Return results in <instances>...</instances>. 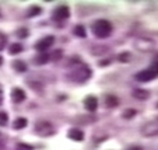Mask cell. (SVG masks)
Wrapping results in <instances>:
<instances>
[{"instance_id":"1","label":"cell","mask_w":158,"mask_h":150,"mask_svg":"<svg viewBox=\"0 0 158 150\" xmlns=\"http://www.w3.org/2000/svg\"><path fill=\"white\" fill-rule=\"evenodd\" d=\"M93 32L98 38H106L112 32V25L106 20H97L93 24Z\"/></svg>"},{"instance_id":"2","label":"cell","mask_w":158,"mask_h":150,"mask_svg":"<svg viewBox=\"0 0 158 150\" xmlns=\"http://www.w3.org/2000/svg\"><path fill=\"white\" fill-rule=\"evenodd\" d=\"M89 77H91V69L87 67L85 65H80V66L76 67L69 75L70 80L76 81V83H84V81H87Z\"/></svg>"},{"instance_id":"3","label":"cell","mask_w":158,"mask_h":150,"mask_svg":"<svg viewBox=\"0 0 158 150\" xmlns=\"http://www.w3.org/2000/svg\"><path fill=\"white\" fill-rule=\"evenodd\" d=\"M35 132L38 133L42 138H46V136H52L55 133L53 125L46 121H39V122L35 123Z\"/></svg>"},{"instance_id":"4","label":"cell","mask_w":158,"mask_h":150,"mask_svg":"<svg viewBox=\"0 0 158 150\" xmlns=\"http://www.w3.org/2000/svg\"><path fill=\"white\" fill-rule=\"evenodd\" d=\"M70 17V9L64 4L62 6H57L53 11V20L56 21H60V20H66V18Z\"/></svg>"},{"instance_id":"5","label":"cell","mask_w":158,"mask_h":150,"mask_svg":"<svg viewBox=\"0 0 158 150\" xmlns=\"http://www.w3.org/2000/svg\"><path fill=\"white\" fill-rule=\"evenodd\" d=\"M143 135L144 136H157L158 135V118L155 121L147 122L143 126Z\"/></svg>"},{"instance_id":"6","label":"cell","mask_w":158,"mask_h":150,"mask_svg":"<svg viewBox=\"0 0 158 150\" xmlns=\"http://www.w3.org/2000/svg\"><path fill=\"white\" fill-rule=\"evenodd\" d=\"M53 42H55L53 36H45V38H42L41 41L35 44V49L39 51V54H42V52H45L46 49L51 48V46L53 45Z\"/></svg>"},{"instance_id":"7","label":"cell","mask_w":158,"mask_h":150,"mask_svg":"<svg viewBox=\"0 0 158 150\" xmlns=\"http://www.w3.org/2000/svg\"><path fill=\"white\" fill-rule=\"evenodd\" d=\"M11 100L15 102V104H18V102H23L25 100V91L23 90V88H13L11 91Z\"/></svg>"},{"instance_id":"8","label":"cell","mask_w":158,"mask_h":150,"mask_svg":"<svg viewBox=\"0 0 158 150\" xmlns=\"http://www.w3.org/2000/svg\"><path fill=\"white\" fill-rule=\"evenodd\" d=\"M84 105H85V108L88 109V111H95L97 107H98V100L95 98L94 96H88L85 100H84Z\"/></svg>"},{"instance_id":"9","label":"cell","mask_w":158,"mask_h":150,"mask_svg":"<svg viewBox=\"0 0 158 150\" xmlns=\"http://www.w3.org/2000/svg\"><path fill=\"white\" fill-rule=\"evenodd\" d=\"M152 79H155V76L152 75L148 69L141 70V72H139L137 75H136V80H139V81H150V80H152Z\"/></svg>"},{"instance_id":"10","label":"cell","mask_w":158,"mask_h":150,"mask_svg":"<svg viewBox=\"0 0 158 150\" xmlns=\"http://www.w3.org/2000/svg\"><path fill=\"white\" fill-rule=\"evenodd\" d=\"M67 136H69L72 140H76V142H81L84 139V133L81 129H76V128H73V129L69 131V133H67Z\"/></svg>"},{"instance_id":"11","label":"cell","mask_w":158,"mask_h":150,"mask_svg":"<svg viewBox=\"0 0 158 150\" xmlns=\"http://www.w3.org/2000/svg\"><path fill=\"white\" fill-rule=\"evenodd\" d=\"M105 105H106L108 108H115L119 105V98L114 94H109V96L105 97Z\"/></svg>"},{"instance_id":"12","label":"cell","mask_w":158,"mask_h":150,"mask_svg":"<svg viewBox=\"0 0 158 150\" xmlns=\"http://www.w3.org/2000/svg\"><path fill=\"white\" fill-rule=\"evenodd\" d=\"M27 125H28V121L25 119V118L20 117V118H17V119L14 121V123H13V128H14V129H24Z\"/></svg>"},{"instance_id":"13","label":"cell","mask_w":158,"mask_h":150,"mask_svg":"<svg viewBox=\"0 0 158 150\" xmlns=\"http://www.w3.org/2000/svg\"><path fill=\"white\" fill-rule=\"evenodd\" d=\"M35 63L36 65H45V63L49 60V55L46 54V52H42V54H39L38 56H35Z\"/></svg>"},{"instance_id":"14","label":"cell","mask_w":158,"mask_h":150,"mask_svg":"<svg viewBox=\"0 0 158 150\" xmlns=\"http://www.w3.org/2000/svg\"><path fill=\"white\" fill-rule=\"evenodd\" d=\"M13 67L20 73H24L25 70H27V65H25L23 60H14V62H13Z\"/></svg>"},{"instance_id":"15","label":"cell","mask_w":158,"mask_h":150,"mask_svg":"<svg viewBox=\"0 0 158 150\" xmlns=\"http://www.w3.org/2000/svg\"><path fill=\"white\" fill-rule=\"evenodd\" d=\"M73 32H74V35L80 36V38H85L87 36V31H85V28H84L83 25H76Z\"/></svg>"},{"instance_id":"16","label":"cell","mask_w":158,"mask_h":150,"mask_svg":"<svg viewBox=\"0 0 158 150\" xmlns=\"http://www.w3.org/2000/svg\"><path fill=\"white\" fill-rule=\"evenodd\" d=\"M133 96L136 97V98L146 100V98H148V91H146V90H140V88H137V90H134V91H133Z\"/></svg>"},{"instance_id":"17","label":"cell","mask_w":158,"mask_h":150,"mask_svg":"<svg viewBox=\"0 0 158 150\" xmlns=\"http://www.w3.org/2000/svg\"><path fill=\"white\" fill-rule=\"evenodd\" d=\"M9 51H10V54H11V55H17V54H20V52L23 51V45H21V44H18V42L11 44V45H10V48H9Z\"/></svg>"},{"instance_id":"18","label":"cell","mask_w":158,"mask_h":150,"mask_svg":"<svg viewBox=\"0 0 158 150\" xmlns=\"http://www.w3.org/2000/svg\"><path fill=\"white\" fill-rule=\"evenodd\" d=\"M41 13V7L38 6H31V9L28 10V17H35Z\"/></svg>"},{"instance_id":"19","label":"cell","mask_w":158,"mask_h":150,"mask_svg":"<svg viewBox=\"0 0 158 150\" xmlns=\"http://www.w3.org/2000/svg\"><path fill=\"white\" fill-rule=\"evenodd\" d=\"M9 122V115L4 111H0V126H6Z\"/></svg>"},{"instance_id":"20","label":"cell","mask_w":158,"mask_h":150,"mask_svg":"<svg viewBox=\"0 0 158 150\" xmlns=\"http://www.w3.org/2000/svg\"><path fill=\"white\" fill-rule=\"evenodd\" d=\"M148 70L152 73V75L155 76V77H158V60H157V62H154V63H152L151 66L148 67Z\"/></svg>"},{"instance_id":"21","label":"cell","mask_w":158,"mask_h":150,"mask_svg":"<svg viewBox=\"0 0 158 150\" xmlns=\"http://www.w3.org/2000/svg\"><path fill=\"white\" fill-rule=\"evenodd\" d=\"M6 44H7V36L3 32H0V51L6 46Z\"/></svg>"},{"instance_id":"22","label":"cell","mask_w":158,"mask_h":150,"mask_svg":"<svg viewBox=\"0 0 158 150\" xmlns=\"http://www.w3.org/2000/svg\"><path fill=\"white\" fill-rule=\"evenodd\" d=\"M15 150H32V146H30L27 143H18Z\"/></svg>"},{"instance_id":"23","label":"cell","mask_w":158,"mask_h":150,"mask_svg":"<svg viewBox=\"0 0 158 150\" xmlns=\"http://www.w3.org/2000/svg\"><path fill=\"white\" fill-rule=\"evenodd\" d=\"M136 115V111L134 109H126L125 112H123V118H126V119H130L131 117H134Z\"/></svg>"},{"instance_id":"24","label":"cell","mask_w":158,"mask_h":150,"mask_svg":"<svg viewBox=\"0 0 158 150\" xmlns=\"http://www.w3.org/2000/svg\"><path fill=\"white\" fill-rule=\"evenodd\" d=\"M62 58V51L60 49H57V51H55L53 54L49 56V59H53V60H57V59H60Z\"/></svg>"},{"instance_id":"25","label":"cell","mask_w":158,"mask_h":150,"mask_svg":"<svg viewBox=\"0 0 158 150\" xmlns=\"http://www.w3.org/2000/svg\"><path fill=\"white\" fill-rule=\"evenodd\" d=\"M15 34H17V36H20V38H25V36L28 35V31H27V28H20Z\"/></svg>"},{"instance_id":"26","label":"cell","mask_w":158,"mask_h":150,"mask_svg":"<svg viewBox=\"0 0 158 150\" xmlns=\"http://www.w3.org/2000/svg\"><path fill=\"white\" fill-rule=\"evenodd\" d=\"M129 59H130V54L129 52H126V54L119 56V60H122V62H129Z\"/></svg>"},{"instance_id":"27","label":"cell","mask_w":158,"mask_h":150,"mask_svg":"<svg viewBox=\"0 0 158 150\" xmlns=\"http://www.w3.org/2000/svg\"><path fill=\"white\" fill-rule=\"evenodd\" d=\"M3 104V88H2V86H0V105Z\"/></svg>"},{"instance_id":"28","label":"cell","mask_w":158,"mask_h":150,"mask_svg":"<svg viewBox=\"0 0 158 150\" xmlns=\"http://www.w3.org/2000/svg\"><path fill=\"white\" fill-rule=\"evenodd\" d=\"M127 150H143V147H140V146H131V147H129Z\"/></svg>"},{"instance_id":"29","label":"cell","mask_w":158,"mask_h":150,"mask_svg":"<svg viewBox=\"0 0 158 150\" xmlns=\"http://www.w3.org/2000/svg\"><path fill=\"white\" fill-rule=\"evenodd\" d=\"M2 63H3V58L0 56V66H2Z\"/></svg>"}]
</instances>
